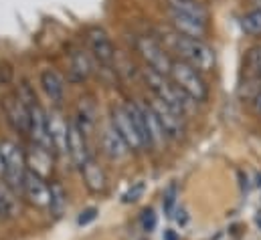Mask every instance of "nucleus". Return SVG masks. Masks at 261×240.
<instances>
[{
	"mask_svg": "<svg viewBox=\"0 0 261 240\" xmlns=\"http://www.w3.org/2000/svg\"><path fill=\"white\" fill-rule=\"evenodd\" d=\"M142 75H144V81L148 83V87H150V91L154 93L156 99L164 101L166 105H170L172 109H176L178 113H182L185 117L195 111L196 103L170 81V77L160 75V73H156V71H152L148 67L142 69Z\"/></svg>",
	"mask_w": 261,
	"mask_h": 240,
	"instance_id": "obj_1",
	"label": "nucleus"
},
{
	"mask_svg": "<svg viewBox=\"0 0 261 240\" xmlns=\"http://www.w3.org/2000/svg\"><path fill=\"white\" fill-rule=\"evenodd\" d=\"M168 43L172 45V49L180 55V61L189 63L191 67H195L198 73H208L215 67V51L211 45H206L200 39H189L178 35L176 31L170 33V37H166Z\"/></svg>",
	"mask_w": 261,
	"mask_h": 240,
	"instance_id": "obj_2",
	"label": "nucleus"
},
{
	"mask_svg": "<svg viewBox=\"0 0 261 240\" xmlns=\"http://www.w3.org/2000/svg\"><path fill=\"white\" fill-rule=\"evenodd\" d=\"M0 158H2V180L6 182L14 192H22V182L29 172L27 168V154L18 143L12 139L0 141Z\"/></svg>",
	"mask_w": 261,
	"mask_h": 240,
	"instance_id": "obj_3",
	"label": "nucleus"
},
{
	"mask_svg": "<svg viewBox=\"0 0 261 240\" xmlns=\"http://www.w3.org/2000/svg\"><path fill=\"white\" fill-rule=\"evenodd\" d=\"M168 77L195 103L206 101V97H208V85L204 83L202 75L196 71L195 67H191L189 63H185V61H172V67H170V75Z\"/></svg>",
	"mask_w": 261,
	"mask_h": 240,
	"instance_id": "obj_4",
	"label": "nucleus"
},
{
	"mask_svg": "<svg viewBox=\"0 0 261 240\" xmlns=\"http://www.w3.org/2000/svg\"><path fill=\"white\" fill-rule=\"evenodd\" d=\"M136 51L140 53V57L144 59L146 67L160 73V75H170V67H172V59L168 57L166 49L150 35H140L136 37Z\"/></svg>",
	"mask_w": 261,
	"mask_h": 240,
	"instance_id": "obj_5",
	"label": "nucleus"
},
{
	"mask_svg": "<svg viewBox=\"0 0 261 240\" xmlns=\"http://www.w3.org/2000/svg\"><path fill=\"white\" fill-rule=\"evenodd\" d=\"M110 123L116 127V131L122 135V139L126 141V145L130 147V152H140V149H146L144 147V141L140 137V131H138V125L134 121V115L130 111V105H116L112 109V117Z\"/></svg>",
	"mask_w": 261,
	"mask_h": 240,
	"instance_id": "obj_6",
	"label": "nucleus"
},
{
	"mask_svg": "<svg viewBox=\"0 0 261 240\" xmlns=\"http://www.w3.org/2000/svg\"><path fill=\"white\" fill-rule=\"evenodd\" d=\"M148 103L152 105V109H154V113H156V117L160 121V125H162V129H164L168 139L178 141V139L185 137L187 127H185V115L182 113H178L176 109H172L170 105H166L164 101H160L156 97L152 101H148Z\"/></svg>",
	"mask_w": 261,
	"mask_h": 240,
	"instance_id": "obj_7",
	"label": "nucleus"
},
{
	"mask_svg": "<svg viewBox=\"0 0 261 240\" xmlns=\"http://www.w3.org/2000/svg\"><path fill=\"white\" fill-rule=\"evenodd\" d=\"M0 107H2V113H4L6 121L10 123V127L14 131H18L22 135H29V131H31V115H29L27 103L20 99L18 93L6 95L2 99V103H0Z\"/></svg>",
	"mask_w": 261,
	"mask_h": 240,
	"instance_id": "obj_8",
	"label": "nucleus"
},
{
	"mask_svg": "<svg viewBox=\"0 0 261 240\" xmlns=\"http://www.w3.org/2000/svg\"><path fill=\"white\" fill-rule=\"evenodd\" d=\"M87 45L93 55V59L103 67H112L116 61V47L110 39V35L101 26H91L87 31Z\"/></svg>",
	"mask_w": 261,
	"mask_h": 240,
	"instance_id": "obj_9",
	"label": "nucleus"
},
{
	"mask_svg": "<svg viewBox=\"0 0 261 240\" xmlns=\"http://www.w3.org/2000/svg\"><path fill=\"white\" fill-rule=\"evenodd\" d=\"M22 194L24 198L37 206V208H49V200H51V186L47 184L45 178L33 174V172H27L24 182H22Z\"/></svg>",
	"mask_w": 261,
	"mask_h": 240,
	"instance_id": "obj_10",
	"label": "nucleus"
},
{
	"mask_svg": "<svg viewBox=\"0 0 261 240\" xmlns=\"http://www.w3.org/2000/svg\"><path fill=\"white\" fill-rule=\"evenodd\" d=\"M67 156L71 158V162L81 168L89 158V147H87V135L79 129V125L75 123V119L69 121V137H67Z\"/></svg>",
	"mask_w": 261,
	"mask_h": 240,
	"instance_id": "obj_11",
	"label": "nucleus"
},
{
	"mask_svg": "<svg viewBox=\"0 0 261 240\" xmlns=\"http://www.w3.org/2000/svg\"><path fill=\"white\" fill-rule=\"evenodd\" d=\"M47 127H49V139H51V147L53 152L67 156V137H69V121L53 109L47 113Z\"/></svg>",
	"mask_w": 261,
	"mask_h": 240,
	"instance_id": "obj_12",
	"label": "nucleus"
},
{
	"mask_svg": "<svg viewBox=\"0 0 261 240\" xmlns=\"http://www.w3.org/2000/svg\"><path fill=\"white\" fill-rule=\"evenodd\" d=\"M41 87L47 95V99L55 105V107H61L63 101H65V79L59 71L55 69H45L41 73Z\"/></svg>",
	"mask_w": 261,
	"mask_h": 240,
	"instance_id": "obj_13",
	"label": "nucleus"
},
{
	"mask_svg": "<svg viewBox=\"0 0 261 240\" xmlns=\"http://www.w3.org/2000/svg\"><path fill=\"white\" fill-rule=\"evenodd\" d=\"M138 107H140V113H142V119H144V125H146V131H148V137H150V147H162L166 143V133L160 125V121L156 117L152 105L146 101V99H140L136 101Z\"/></svg>",
	"mask_w": 261,
	"mask_h": 240,
	"instance_id": "obj_14",
	"label": "nucleus"
},
{
	"mask_svg": "<svg viewBox=\"0 0 261 240\" xmlns=\"http://www.w3.org/2000/svg\"><path fill=\"white\" fill-rule=\"evenodd\" d=\"M101 147H103V154L112 160H124L130 152V147L126 145V141L122 139V135L116 131L112 123H108L101 131Z\"/></svg>",
	"mask_w": 261,
	"mask_h": 240,
	"instance_id": "obj_15",
	"label": "nucleus"
},
{
	"mask_svg": "<svg viewBox=\"0 0 261 240\" xmlns=\"http://www.w3.org/2000/svg\"><path fill=\"white\" fill-rule=\"evenodd\" d=\"M24 154H27V168H29V172H33V174H37V176L47 180L51 170H53V158H51L49 149L33 143V147L29 152H24Z\"/></svg>",
	"mask_w": 261,
	"mask_h": 240,
	"instance_id": "obj_16",
	"label": "nucleus"
},
{
	"mask_svg": "<svg viewBox=\"0 0 261 240\" xmlns=\"http://www.w3.org/2000/svg\"><path fill=\"white\" fill-rule=\"evenodd\" d=\"M168 16H170V24L172 28L182 35V37H189V39H200L206 35V22L202 20H196L191 16H185V14H178V12H170L168 10Z\"/></svg>",
	"mask_w": 261,
	"mask_h": 240,
	"instance_id": "obj_17",
	"label": "nucleus"
},
{
	"mask_svg": "<svg viewBox=\"0 0 261 240\" xmlns=\"http://www.w3.org/2000/svg\"><path fill=\"white\" fill-rule=\"evenodd\" d=\"M67 67H69V81L73 83H83L91 75V61L83 49H73L69 53Z\"/></svg>",
	"mask_w": 261,
	"mask_h": 240,
	"instance_id": "obj_18",
	"label": "nucleus"
},
{
	"mask_svg": "<svg viewBox=\"0 0 261 240\" xmlns=\"http://www.w3.org/2000/svg\"><path fill=\"white\" fill-rule=\"evenodd\" d=\"M79 170H81V174H83V182H85V186H87L91 192L101 194V192L108 188L106 172H103V168H101L93 158H89V160H87Z\"/></svg>",
	"mask_w": 261,
	"mask_h": 240,
	"instance_id": "obj_19",
	"label": "nucleus"
},
{
	"mask_svg": "<svg viewBox=\"0 0 261 240\" xmlns=\"http://www.w3.org/2000/svg\"><path fill=\"white\" fill-rule=\"evenodd\" d=\"M75 123L79 125V129L89 137L97 125V111H95V103L85 97V99H79V105H77V113H75Z\"/></svg>",
	"mask_w": 261,
	"mask_h": 240,
	"instance_id": "obj_20",
	"label": "nucleus"
},
{
	"mask_svg": "<svg viewBox=\"0 0 261 240\" xmlns=\"http://www.w3.org/2000/svg\"><path fill=\"white\" fill-rule=\"evenodd\" d=\"M168 10L191 16L196 20H202V22L208 20V10L198 0H168Z\"/></svg>",
	"mask_w": 261,
	"mask_h": 240,
	"instance_id": "obj_21",
	"label": "nucleus"
},
{
	"mask_svg": "<svg viewBox=\"0 0 261 240\" xmlns=\"http://www.w3.org/2000/svg\"><path fill=\"white\" fill-rule=\"evenodd\" d=\"M18 214V202L14 198V190L0 180V216L2 218H14Z\"/></svg>",
	"mask_w": 261,
	"mask_h": 240,
	"instance_id": "obj_22",
	"label": "nucleus"
},
{
	"mask_svg": "<svg viewBox=\"0 0 261 240\" xmlns=\"http://www.w3.org/2000/svg\"><path fill=\"white\" fill-rule=\"evenodd\" d=\"M67 208V192L59 182L51 184V200H49V210L53 216H61Z\"/></svg>",
	"mask_w": 261,
	"mask_h": 240,
	"instance_id": "obj_23",
	"label": "nucleus"
},
{
	"mask_svg": "<svg viewBox=\"0 0 261 240\" xmlns=\"http://www.w3.org/2000/svg\"><path fill=\"white\" fill-rule=\"evenodd\" d=\"M241 28L251 35V37H259L261 35V10H251L241 18Z\"/></svg>",
	"mask_w": 261,
	"mask_h": 240,
	"instance_id": "obj_24",
	"label": "nucleus"
},
{
	"mask_svg": "<svg viewBox=\"0 0 261 240\" xmlns=\"http://www.w3.org/2000/svg\"><path fill=\"white\" fill-rule=\"evenodd\" d=\"M176 198H178V188L174 184H170L164 192V198H162V206H164V212L168 216H172L176 210Z\"/></svg>",
	"mask_w": 261,
	"mask_h": 240,
	"instance_id": "obj_25",
	"label": "nucleus"
},
{
	"mask_svg": "<svg viewBox=\"0 0 261 240\" xmlns=\"http://www.w3.org/2000/svg\"><path fill=\"white\" fill-rule=\"evenodd\" d=\"M144 192H146V184H144V182H136L134 186H130V188L126 190V194L122 196V200H124L126 204H134V202H138V200L144 196Z\"/></svg>",
	"mask_w": 261,
	"mask_h": 240,
	"instance_id": "obj_26",
	"label": "nucleus"
},
{
	"mask_svg": "<svg viewBox=\"0 0 261 240\" xmlns=\"http://www.w3.org/2000/svg\"><path fill=\"white\" fill-rule=\"evenodd\" d=\"M142 228L146 232H152L156 228V214H154V210L148 208V210L142 212Z\"/></svg>",
	"mask_w": 261,
	"mask_h": 240,
	"instance_id": "obj_27",
	"label": "nucleus"
},
{
	"mask_svg": "<svg viewBox=\"0 0 261 240\" xmlns=\"http://www.w3.org/2000/svg\"><path fill=\"white\" fill-rule=\"evenodd\" d=\"M247 65L253 69V71H261V47H255L247 53Z\"/></svg>",
	"mask_w": 261,
	"mask_h": 240,
	"instance_id": "obj_28",
	"label": "nucleus"
},
{
	"mask_svg": "<svg viewBox=\"0 0 261 240\" xmlns=\"http://www.w3.org/2000/svg\"><path fill=\"white\" fill-rule=\"evenodd\" d=\"M95 218H97V210H95V208H87V210H83V212L79 214V218H77V224H79V226H85V224L93 222Z\"/></svg>",
	"mask_w": 261,
	"mask_h": 240,
	"instance_id": "obj_29",
	"label": "nucleus"
},
{
	"mask_svg": "<svg viewBox=\"0 0 261 240\" xmlns=\"http://www.w3.org/2000/svg\"><path fill=\"white\" fill-rule=\"evenodd\" d=\"M10 69L8 67H0V85H6L10 81Z\"/></svg>",
	"mask_w": 261,
	"mask_h": 240,
	"instance_id": "obj_30",
	"label": "nucleus"
},
{
	"mask_svg": "<svg viewBox=\"0 0 261 240\" xmlns=\"http://www.w3.org/2000/svg\"><path fill=\"white\" fill-rule=\"evenodd\" d=\"M176 222H178L180 226H185V224L189 222V216H187V210H185V208L176 210Z\"/></svg>",
	"mask_w": 261,
	"mask_h": 240,
	"instance_id": "obj_31",
	"label": "nucleus"
},
{
	"mask_svg": "<svg viewBox=\"0 0 261 240\" xmlns=\"http://www.w3.org/2000/svg\"><path fill=\"white\" fill-rule=\"evenodd\" d=\"M253 109H255L257 115H261V87H259V91L255 93V97H253Z\"/></svg>",
	"mask_w": 261,
	"mask_h": 240,
	"instance_id": "obj_32",
	"label": "nucleus"
},
{
	"mask_svg": "<svg viewBox=\"0 0 261 240\" xmlns=\"http://www.w3.org/2000/svg\"><path fill=\"white\" fill-rule=\"evenodd\" d=\"M164 240H178V236H176L174 230H166V232H164Z\"/></svg>",
	"mask_w": 261,
	"mask_h": 240,
	"instance_id": "obj_33",
	"label": "nucleus"
},
{
	"mask_svg": "<svg viewBox=\"0 0 261 240\" xmlns=\"http://www.w3.org/2000/svg\"><path fill=\"white\" fill-rule=\"evenodd\" d=\"M253 2V6H255V10H261V0H251Z\"/></svg>",
	"mask_w": 261,
	"mask_h": 240,
	"instance_id": "obj_34",
	"label": "nucleus"
},
{
	"mask_svg": "<svg viewBox=\"0 0 261 240\" xmlns=\"http://www.w3.org/2000/svg\"><path fill=\"white\" fill-rule=\"evenodd\" d=\"M257 224H259V226H261V214H259V216H257Z\"/></svg>",
	"mask_w": 261,
	"mask_h": 240,
	"instance_id": "obj_35",
	"label": "nucleus"
},
{
	"mask_svg": "<svg viewBox=\"0 0 261 240\" xmlns=\"http://www.w3.org/2000/svg\"><path fill=\"white\" fill-rule=\"evenodd\" d=\"M257 75H259V79H261V71H259V73H257Z\"/></svg>",
	"mask_w": 261,
	"mask_h": 240,
	"instance_id": "obj_36",
	"label": "nucleus"
}]
</instances>
